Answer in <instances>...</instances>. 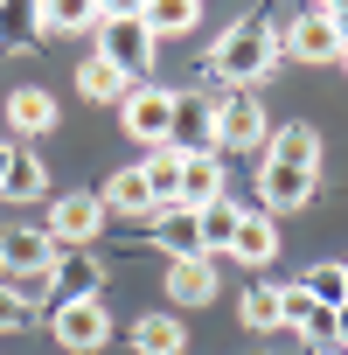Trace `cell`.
Returning <instances> with one entry per match:
<instances>
[{"label": "cell", "instance_id": "obj_28", "mask_svg": "<svg viewBox=\"0 0 348 355\" xmlns=\"http://www.w3.org/2000/svg\"><path fill=\"white\" fill-rule=\"evenodd\" d=\"M299 286H306L320 306H341V300H348V279H341V265H313V279H299Z\"/></svg>", "mask_w": 348, "mask_h": 355}, {"label": "cell", "instance_id": "obj_30", "mask_svg": "<svg viewBox=\"0 0 348 355\" xmlns=\"http://www.w3.org/2000/svg\"><path fill=\"white\" fill-rule=\"evenodd\" d=\"M146 15V0H98V21H132Z\"/></svg>", "mask_w": 348, "mask_h": 355}, {"label": "cell", "instance_id": "obj_21", "mask_svg": "<svg viewBox=\"0 0 348 355\" xmlns=\"http://www.w3.org/2000/svg\"><path fill=\"white\" fill-rule=\"evenodd\" d=\"M182 348H189V327L174 313H146L132 327V355H182Z\"/></svg>", "mask_w": 348, "mask_h": 355}, {"label": "cell", "instance_id": "obj_9", "mask_svg": "<svg viewBox=\"0 0 348 355\" xmlns=\"http://www.w3.org/2000/svg\"><path fill=\"white\" fill-rule=\"evenodd\" d=\"M174 153H216V98L202 91H174V132H167Z\"/></svg>", "mask_w": 348, "mask_h": 355}, {"label": "cell", "instance_id": "obj_17", "mask_svg": "<svg viewBox=\"0 0 348 355\" xmlns=\"http://www.w3.org/2000/svg\"><path fill=\"white\" fill-rule=\"evenodd\" d=\"M8 125H15L21 139H42V132L56 125V98H49L42 84H21V91L8 98Z\"/></svg>", "mask_w": 348, "mask_h": 355}, {"label": "cell", "instance_id": "obj_4", "mask_svg": "<svg viewBox=\"0 0 348 355\" xmlns=\"http://www.w3.org/2000/svg\"><path fill=\"white\" fill-rule=\"evenodd\" d=\"M279 42H286V56H293V63H341V49H348L341 21H334V15H320V8L293 15V21L279 28Z\"/></svg>", "mask_w": 348, "mask_h": 355}, {"label": "cell", "instance_id": "obj_14", "mask_svg": "<svg viewBox=\"0 0 348 355\" xmlns=\"http://www.w3.org/2000/svg\"><path fill=\"white\" fill-rule=\"evenodd\" d=\"M230 258H237V265H251V272H265V265L279 258V223H272L265 209H244V223H237V244H230Z\"/></svg>", "mask_w": 348, "mask_h": 355}, {"label": "cell", "instance_id": "obj_5", "mask_svg": "<svg viewBox=\"0 0 348 355\" xmlns=\"http://www.w3.org/2000/svg\"><path fill=\"white\" fill-rule=\"evenodd\" d=\"M119 119H125V132L153 153V146H167V132H174V91H160V84H132V91L119 98Z\"/></svg>", "mask_w": 348, "mask_h": 355}, {"label": "cell", "instance_id": "obj_23", "mask_svg": "<svg viewBox=\"0 0 348 355\" xmlns=\"http://www.w3.org/2000/svg\"><path fill=\"white\" fill-rule=\"evenodd\" d=\"M146 28H153V42H167V35H189L195 21H202V0H146V15H139Z\"/></svg>", "mask_w": 348, "mask_h": 355}, {"label": "cell", "instance_id": "obj_35", "mask_svg": "<svg viewBox=\"0 0 348 355\" xmlns=\"http://www.w3.org/2000/svg\"><path fill=\"white\" fill-rule=\"evenodd\" d=\"M341 279H348V265H341Z\"/></svg>", "mask_w": 348, "mask_h": 355}, {"label": "cell", "instance_id": "obj_20", "mask_svg": "<svg viewBox=\"0 0 348 355\" xmlns=\"http://www.w3.org/2000/svg\"><path fill=\"white\" fill-rule=\"evenodd\" d=\"M182 160H189V153H174V146H153V153L139 160V174H146V196H153V209H160V202H182Z\"/></svg>", "mask_w": 348, "mask_h": 355}, {"label": "cell", "instance_id": "obj_16", "mask_svg": "<svg viewBox=\"0 0 348 355\" xmlns=\"http://www.w3.org/2000/svg\"><path fill=\"white\" fill-rule=\"evenodd\" d=\"M265 160H279V167H320V132H313L306 119H293V125H272V139H265Z\"/></svg>", "mask_w": 348, "mask_h": 355}, {"label": "cell", "instance_id": "obj_34", "mask_svg": "<svg viewBox=\"0 0 348 355\" xmlns=\"http://www.w3.org/2000/svg\"><path fill=\"white\" fill-rule=\"evenodd\" d=\"M341 70H348V49H341Z\"/></svg>", "mask_w": 348, "mask_h": 355}, {"label": "cell", "instance_id": "obj_13", "mask_svg": "<svg viewBox=\"0 0 348 355\" xmlns=\"http://www.w3.org/2000/svg\"><path fill=\"white\" fill-rule=\"evenodd\" d=\"M77 91H84L91 105H119V98L132 91V70H119L105 49H91V56L77 63Z\"/></svg>", "mask_w": 348, "mask_h": 355}, {"label": "cell", "instance_id": "obj_7", "mask_svg": "<svg viewBox=\"0 0 348 355\" xmlns=\"http://www.w3.org/2000/svg\"><path fill=\"white\" fill-rule=\"evenodd\" d=\"M320 196V167H279V160H258V209L265 216H293Z\"/></svg>", "mask_w": 348, "mask_h": 355}, {"label": "cell", "instance_id": "obj_8", "mask_svg": "<svg viewBox=\"0 0 348 355\" xmlns=\"http://www.w3.org/2000/svg\"><path fill=\"white\" fill-rule=\"evenodd\" d=\"M0 272H63V251H56V237L42 230V223H8L0 230Z\"/></svg>", "mask_w": 348, "mask_h": 355}, {"label": "cell", "instance_id": "obj_3", "mask_svg": "<svg viewBox=\"0 0 348 355\" xmlns=\"http://www.w3.org/2000/svg\"><path fill=\"white\" fill-rule=\"evenodd\" d=\"M265 139H272V119H265V105L251 91L216 98V153H258Z\"/></svg>", "mask_w": 348, "mask_h": 355}, {"label": "cell", "instance_id": "obj_29", "mask_svg": "<svg viewBox=\"0 0 348 355\" xmlns=\"http://www.w3.org/2000/svg\"><path fill=\"white\" fill-rule=\"evenodd\" d=\"M21 327H28V306L8 293V279H0V334H21Z\"/></svg>", "mask_w": 348, "mask_h": 355}, {"label": "cell", "instance_id": "obj_33", "mask_svg": "<svg viewBox=\"0 0 348 355\" xmlns=\"http://www.w3.org/2000/svg\"><path fill=\"white\" fill-rule=\"evenodd\" d=\"M8 167H15V146H8V139H0V182H8Z\"/></svg>", "mask_w": 348, "mask_h": 355}, {"label": "cell", "instance_id": "obj_24", "mask_svg": "<svg viewBox=\"0 0 348 355\" xmlns=\"http://www.w3.org/2000/svg\"><path fill=\"white\" fill-rule=\"evenodd\" d=\"M98 0H42V35H91Z\"/></svg>", "mask_w": 348, "mask_h": 355}, {"label": "cell", "instance_id": "obj_1", "mask_svg": "<svg viewBox=\"0 0 348 355\" xmlns=\"http://www.w3.org/2000/svg\"><path fill=\"white\" fill-rule=\"evenodd\" d=\"M279 56H286L279 21H272L265 8H251V15H237V21L216 35V49H209V77L230 84V91H251V84H265V77L279 70Z\"/></svg>", "mask_w": 348, "mask_h": 355}, {"label": "cell", "instance_id": "obj_32", "mask_svg": "<svg viewBox=\"0 0 348 355\" xmlns=\"http://www.w3.org/2000/svg\"><path fill=\"white\" fill-rule=\"evenodd\" d=\"M320 15H334V21H348V0H313Z\"/></svg>", "mask_w": 348, "mask_h": 355}, {"label": "cell", "instance_id": "obj_6", "mask_svg": "<svg viewBox=\"0 0 348 355\" xmlns=\"http://www.w3.org/2000/svg\"><path fill=\"white\" fill-rule=\"evenodd\" d=\"M42 230L56 237V251H70V244H98V230H105V202H98V189H70V196H56L49 216H42Z\"/></svg>", "mask_w": 348, "mask_h": 355}, {"label": "cell", "instance_id": "obj_11", "mask_svg": "<svg viewBox=\"0 0 348 355\" xmlns=\"http://www.w3.org/2000/svg\"><path fill=\"white\" fill-rule=\"evenodd\" d=\"M98 49H105L119 70H132V77H139V70L153 63V28H146L139 15H132V21H98Z\"/></svg>", "mask_w": 348, "mask_h": 355}, {"label": "cell", "instance_id": "obj_31", "mask_svg": "<svg viewBox=\"0 0 348 355\" xmlns=\"http://www.w3.org/2000/svg\"><path fill=\"white\" fill-rule=\"evenodd\" d=\"M334 341H341V348H348V300H341V306H334Z\"/></svg>", "mask_w": 348, "mask_h": 355}, {"label": "cell", "instance_id": "obj_27", "mask_svg": "<svg viewBox=\"0 0 348 355\" xmlns=\"http://www.w3.org/2000/svg\"><path fill=\"white\" fill-rule=\"evenodd\" d=\"M56 279H63V272H15V279H8V293H15V300L35 313L42 300H56Z\"/></svg>", "mask_w": 348, "mask_h": 355}, {"label": "cell", "instance_id": "obj_19", "mask_svg": "<svg viewBox=\"0 0 348 355\" xmlns=\"http://www.w3.org/2000/svg\"><path fill=\"white\" fill-rule=\"evenodd\" d=\"M98 202H105V216H146V209H153V196H146V174H139V167H119L112 182L98 189Z\"/></svg>", "mask_w": 348, "mask_h": 355}, {"label": "cell", "instance_id": "obj_18", "mask_svg": "<svg viewBox=\"0 0 348 355\" xmlns=\"http://www.w3.org/2000/svg\"><path fill=\"white\" fill-rule=\"evenodd\" d=\"M195 223H202V258H230V244H237V223H244V202H209V209H195Z\"/></svg>", "mask_w": 348, "mask_h": 355}, {"label": "cell", "instance_id": "obj_22", "mask_svg": "<svg viewBox=\"0 0 348 355\" xmlns=\"http://www.w3.org/2000/svg\"><path fill=\"white\" fill-rule=\"evenodd\" d=\"M42 35V0H0V49H28Z\"/></svg>", "mask_w": 348, "mask_h": 355}, {"label": "cell", "instance_id": "obj_25", "mask_svg": "<svg viewBox=\"0 0 348 355\" xmlns=\"http://www.w3.org/2000/svg\"><path fill=\"white\" fill-rule=\"evenodd\" d=\"M42 189H49V167L15 146V167H8V182H0V196H8V202H42Z\"/></svg>", "mask_w": 348, "mask_h": 355}, {"label": "cell", "instance_id": "obj_12", "mask_svg": "<svg viewBox=\"0 0 348 355\" xmlns=\"http://www.w3.org/2000/svg\"><path fill=\"white\" fill-rule=\"evenodd\" d=\"M167 300L174 306H209L216 300V258H174L167 265Z\"/></svg>", "mask_w": 348, "mask_h": 355}, {"label": "cell", "instance_id": "obj_15", "mask_svg": "<svg viewBox=\"0 0 348 355\" xmlns=\"http://www.w3.org/2000/svg\"><path fill=\"white\" fill-rule=\"evenodd\" d=\"M230 189H223V160L216 153H189L182 160V209H209V202H223Z\"/></svg>", "mask_w": 348, "mask_h": 355}, {"label": "cell", "instance_id": "obj_10", "mask_svg": "<svg viewBox=\"0 0 348 355\" xmlns=\"http://www.w3.org/2000/svg\"><path fill=\"white\" fill-rule=\"evenodd\" d=\"M146 223H153V244L167 251V265H174V258H202V223H195V209L160 202V209H146Z\"/></svg>", "mask_w": 348, "mask_h": 355}, {"label": "cell", "instance_id": "obj_2", "mask_svg": "<svg viewBox=\"0 0 348 355\" xmlns=\"http://www.w3.org/2000/svg\"><path fill=\"white\" fill-rule=\"evenodd\" d=\"M49 334H56L70 355H98V348L112 341V313H105V300H98V293H70V300H56Z\"/></svg>", "mask_w": 348, "mask_h": 355}, {"label": "cell", "instance_id": "obj_26", "mask_svg": "<svg viewBox=\"0 0 348 355\" xmlns=\"http://www.w3.org/2000/svg\"><path fill=\"white\" fill-rule=\"evenodd\" d=\"M237 320H244V327H286V320H279V286H265V279H258V286H244Z\"/></svg>", "mask_w": 348, "mask_h": 355}]
</instances>
